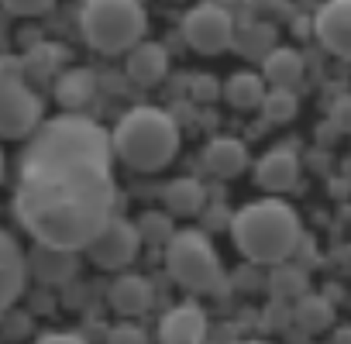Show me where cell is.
Returning a JSON list of instances; mask_svg holds the SVG:
<instances>
[{
  "label": "cell",
  "instance_id": "obj_1",
  "mask_svg": "<svg viewBox=\"0 0 351 344\" xmlns=\"http://www.w3.org/2000/svg\"><path fill=\"white\" fill-rule=\"evenodd\" d=\"M110 158L114 138L90 117L66 114L35 131L14 190V217L35 245L83 251L104 231L117 200Z\"/></svg>",
  "mask_w": 351,
  "mask_h": 344
},
{
  "label": "cell",
  "instance_id": "obj_2",
  "mask_svg": "<svg viewBox=\"0 0 351 344\" xmlns=\"http://www.w3.org/2000/svg\"><path fill=\"white\" fill-rule=\"evenodd\" d=\"M300 217L282 200H255L231 221L238 251L255 265H282L300 245Z\"/></svg>",
  "mask_w": 351,
  "mask_h": 344
},
{
  "label": "cell",
  "instance_id": "obj_3",
  "mask_svg": "<svg viewBox=\"0 0 351 344\" xmlns=\"http://www.w3.org/2000/svg\"><path fill=\"white\" fill-rule=\"evenodd\" d=\"M176 151H180V124L158 107H131L114 127V155L138 172L169 165Z\"/></svg>",
  "mask_w": 351,
  "mask_h": 344
},
{
  "label": "cell",
  "instance_id": "obj_4",
  "mask_svg": "<svg viewBox=\"0 0 351 344\" xmlns=\"http://www.w3.org/2000/svg\"><path fill=\"white\" fill-rule=\"evenodd\" d=\"M145 8L141 0H83L80 28L93 52L117 56L131 52L145 35Z\"/></svg>",
  "mask_w": 351,
  "mask_h": 344
},
{
  "label": "cell",
  "instance_id": "obj_5",
  "mask_svg": "<svg viewBox=\"0 0 351 344\" xmlns=\"http://www.w3.org/2000/svg\"><path fill=\"white\" fill-rule=\"evenodd\" d=\"M165 269L169 275L190 293H221L228 286L221 258L207 234L200 231H176L165 245Z\"/></svg>",
  "mask_w": 351,
  "mask_h": 344
},
{
  "label": "cell",
  "instance_id": "obj_6",
  "mask_svg": "<svg viewBox=\"0 0 351 344\" xmlns=\"http://www.w3.org/2000/svg\"><path fill=\"white\" fill-rule=\"evenodd\" d=\"M42 127V97L25 73V62L0 56V138H28Z\"/></svg>",
  "mask_w": 351,
  "mask_h": 344
},
{
  "label": "cell",
  "instance_id": "obj_7",
  "mask_svg": "<svg viewBox=\"0 0 351 344\" xmlns=\"http://www.w3.org/2000/svg\"><path fill=\"white\" fill-rule=\"evenodd\" d=\"M234 28H238L234 14L224 4H217V0H200L183 18V38L200 56H217V52L231 49Z\"/></svg>",
  "mask_w": 351,
  "mask_h": 344
},
{
  "label": "cell",
  "instance_id": "obj_8",
  "mask_svg": "<svg viewBox=\"0 0 351 344\" xmlns=\"http://www.w3.org/2000/svg\"><path fill=\"white\" fill-rule=\"evenodd\" d=\"M138 245H141L138 224H131L124 217H110L104 224V231L86 245V255L97 269H124V265L134 262Z\"/></svg>",
  "mask_w": 351,
  "mask_h": 344
},
{
  "label": "cell",
  "instance_id": "obj_9",
  "mask_svg": "<svg viewBox=\"0 0 351 344\" xmlns=\"http://www.w3.org/2000/svg\"><path fill=\"white\" fill-rule=\"evenodd\" d=\"M313 35L330 56L351 59V0H324L313 14Z\"/></svg>",
  "mask_w": 351,
  "mask_h": 344
},
{
  "label": "cell",
  "instance_id": "obj_10",
  "mask_svg": "<svg viewBox=\"0 0 351 344\" xmlns=\"http://www.w3.org/2000/svg\"><path fill=\"white\" fill-rule=\"evenodd\" d=\"M25 282H28V255L21 251L14 234L0 228V317L21 299Z\"/></svg>",
  "mask_w": 351,
  "mask_h": 344
},
{
  "label": "cell",
  "instance_id": "obj_11",
  "mask_svg": "<svg viewBox=\"0 0 351 344\" xmlns=\"http://www.w3.org/2000/svg\"><path fill=\"white\" fill-rule=\"evenodd\" d=\"M207 313L197 303H180L158 320V344H204Z\"/></svg>",
  "mask_w": 351,
  "mask_h": 344
},
{
  "label": "cell",
  "instance_id": "obj_12",
  "mask_svg": "<svg viewBox=\"0 0 351 344\" xmlns=\"http://www.w3.org/2000/svg\"><path fill=\"white\" fill-rule=\"evenodd\" d=\"M296 180H300V158L289 148H272L255 165V183L269 193H286L296 186Z\"/></svg>",
  "mask_w": 351,
  "mask_h": 344
},
{
  "label": "cell",
  "instance_id": "obj_13",
  "mask_svg": "<svg viewBox=\"0 0 351 344\" xmlns=\"http://www.w3.org/2000/svg\"><path fill=\"white\" fill-rule=\"evenodd\" d=\"M107 299L110 306L121 313V317H141L152 310L155 303V289L145 275H121L114 279V286L107 289Z\"/></svg>",
  "mask_w": 351,
  "mask_h": 344
},
{
  "label": "cell",
  "instance_id": "obj_14",
  "mask_svg": "<svg viewBox=\"0 0 351 344\" xmlns=\"http://www.w3.org/2000/svg\"><path fill=\"white\" fill-rule=\"evenodd\" d=\"M128 76L138 86H155L165 73H169V52L158 42H138L128 52Z\"/></svg>",
  "mask_w": 351,
  "mask_h": 344
},
{
  "label": "cell",
  "instance_id": "obj_15",
  "mask_svg": "<svg viewBox=\"0 0 351 344\" xmlns=\"http://www.w3.org/2000/svg\"><path fill=\"white\" fill-rule=\"evenodd\" d=\"M204 162H207V169L214 172V176L231 180V176H238V172H245V169H248V148H245L238 138L221 134V138H214V141L207 145Z\"/></svg>",
  "mask_w": 351,
  "mask_h": 344
},
{
  "label": "cell",
  "instance_id": "obj_16",
  "mask_svg": "<svg viewBox=\"0 0 351 344\" xmlns=\"http://www.w3.org/2000/svg\"><path fill=\"white\" fill-rule=\"evenodd\" d=\"M262 76L269 86L276 90H293L300 79H303V56L296 49H286V45H276L265 59H262Z\"/></svg>",
  "mask_w": 351,
  "mask_h": 344
},
{
  "label": "cell",
  "instance_id": "obj_17",
  "mask_svg": "<svg viewBox=\"0 0 351 344\" xmlns=\"http://www.w3.org/2000/svg\"><path fill=\"white\" fill-rule=\"evenodd\" d=\"M231 49H238L245 59H265L276 49V28L265 18H248L234 28Z\"/></svg>",
  "mask_w": 351,
  "mask_h": 344
},
{
  "label": "cell",
  "instance_id": "obj_18",
  "mask_svg": "<svg viewBox=\"0 0 351 344\" xmlns=\"http://www.w3.org/2000/svg\"><path fill=\"white\" fill-rule=\"evenodd\" d=\"M162 197H165V210H169L172 217H193V214H200L204 204H207L204 183H197V180H190V176L172 180Z\"/></svg>",
  "mask_w": 351,
  "mask_h": 344
},
{
  "label": "cell",
  "instance_id": "obj_19",
  "mask_svg": "<svg viewBox=\"0 0 351 344\" xmlns=\"http://www.w3.org/2000/svg\"><path fill=\"white\" fill-rule=\"evenodd\" d=\"M97 93V76L90 69H66L59 79H56V100L66 107V110H76L83 103H90Z\"/></svg>",
  "mask_w": 351,
  "mask_h": 344
},
{
  "label": "cell",
  "instance_id": "obj_20",
  "mask_svg": "<svg viewBox=\"0 0 351 344\" xmlns=\"http://www.w3.org/2000/svg\"><path fill=\"white\" fill-rule=\"evenodd\" d=\"M224 100L238 110H252V107H262L265 100V76L262 73H234L228 83H224Z\"/></svg>",
  "mask_w": 351,
  "mask_h": 344
},
{
  "label": "cell",
  "instance_id": "obj_21",
  "mask_svg": "<svg viewBox=\"0 0 351 344\" xmlns=\"http://www.w3.org/2000/svg\"><path fill=\"white\" fill-rule=\"evenodd\" d=\"M32 272L42 279V282H62V279H69L73 275V251H59V248H45V245H38L35 248V255H32Z\"/></svg>",
  "mask_w": 351,
  "mask_h": 344
},
{
  "label": "cell",
  "instance_id": "obj_22",
  "mask_svg": "<svg viewBox=\"0 0 351 344\" xmlns=\"http://www.w3.org/2000/svg\"><path fill=\"white\" fill-rule=\"evenodd\" d=\"M330 320H334V310L324 296H306L303 293L296 299V323L303 330H324V327H330Z\"/></svg>",
  "mask_w": 351,
  "mask_h": 344
},
{
  "label": "cell",
  "instance_id": "obj_23",
  "mask_svg": "<svg viewBox=\"0 0 351 344\" xmlns=\"http://www.w3.org/2000/svg\"><path fill=\"white\" fill-rule=\"evenodd\" d=\"M59 59H62V52L56 45H32V52L21 62H25V73L32 79H49L59 73Z\"/></svg>",
  "mask_w": 351,
  "mask_h": 344
},
{
  "label": "cell",
  "instance_id": "obj_24",
  "mask_svg": "<svg viewBox=\"0 0 351 344\" xmlns=\"http://www.w3.org/2000/svg\"><path fill=\"white\" fill-rule=\"evenodd\" d=\"M296 107H300V100H296V93L293 90H269L265 93V100H262V114L272 121V124H286V121H293L296 117Z\"/></svg>",
  "mask_w": 351,
  "mask_h": 344
},
{
  "label": "cell",
  "instance_id": "obj_25",
  "mask_svg": "<svg viewBox=\"0 0 351 344\" xmlns=\"http://www.w3.org/2000/svg\"><path fill=\"white\" fill-rule=\"evenodd\" d=\"M138 234H141V241H148V245H169V238L176 234V231H172V217H169V210H165V214H162V210L141 214V221H138Z\"/></svg>",
  "mask_w": 351,
  "mask_h": 344
},
{
  "label": "cell",
  "instance_id": "obj_26",
  "mask_svg": "<svg viewBox=\"0 0 351 344\" xmlns=\"http://www.w3.org/2000/svg\"><path fill=\"white\" fill-rule=\"evenodd\" d=\"M4 11L11 14H21V18H38V14H49L56 0H0Z\"/></svg>",
  "mask_w": 351,
  "mask_h": 344
},
{
  "label": "cell",
  "instance_id": "obj_27",
  "mask_svg": "<svg viewBox=\"0 0 351 344\" xmlns=\"http://www.w3.org/2000/svg\"><path fill=\"white\" fill-rule=\"evenodd\" d=\"M330 124L344 134H351V93H341L334 103H330Z\"/></svg>",
  "mask_w": 351,
  "mask_h": 344
},
{
  "label": "cell",
  "instance_id": "obj_28",
  "mask_svg": "<svg viewBox=\"0 0 351 344\" xmlns=\"http://www.w3.org/2000/svg\"><path fill=\"white\" fill-rule=\"evenodd\" d=\"M107 344H148L145 341V330L134 327V323H117L110 334H107Z\"/></svg>",
  "mask_w": 351,
  "mask_h": 344
},
{
  "label": "cell",
  "instance_id": "obj_29",
  "mask_svg": "<svg viewBox=\"0 0 351 344\" xmlns=\"http://www.w3.org/2000/svg\"><path fill=\"white\" fill-rule=\"evenodd\" d=\"M276 293H293L296 299L306 293V286H303V275L300 272H293V269H286V272H276Z\"/></svg>",
  "mask_w": 351,
  "mask_h": 344
},
{
  "label": "cell",
  "instance_id": "obj_30",
  "mask_svg": "<svg viewBox=\"0 0 351 344\" xmlns=\"http://www.w3.org/2000/svg\"><path fill=\"white\" fill-rule=\"evenodd\" d=\"M35 344H86V337H80V334H73V330H49V334H42Z\"/></svg>",
  "mask_w": 351,
  "mask_h": 344
},
{
  "label": "cell",
  "instance_id": "obj_31",
  "mask_svg": "<svg viewBox=\"0 0 351 344\" xmlns=\"http://www.w3.org/2000/svg\"><path fill=\"white\" fill-rule=\"evenodd\" d=\"M245 4L255 11V14H276L282 8V0H245Z\"/></svg>",
  "mask_w": 351,
  "mask_h": 344
},
{
  "label": "cell",
  "instance_id": "obj_32",
  "mask_svg": "<svg viewBox=\"0 0 351 344\" xmlns=\"http://www.w3.org/2000/svg\"><path fill=\"white\" fill-rule=\"evenodd\" d=\"M214 86H217V83H214V79H210V76H200V79H193V93H197V97H200V100H210V97H214V93H217V90H214Z\"/></svg>",
  "mask_w": 351,
  "mask_h": 344
},
{
  "label": "cell",
  "instance_id": "obj_33",
  "mask_svg": "<svg viewBox=\"0 0 351 344\" xmlns=\"http://www.w3.org/2000/svg\"><path fill=\"white\" fill-rule=\"evenodd\" d=\"M0 183H4V151H0Z\"/></svg>",
  "mask_w": 351,
  "mask_h": 344
},
{
  "label": "cell",
  "instance_id": "obj_34",
  "mask_svg": "<svg viewBox=\"0 0 351 344\" xmlns=\"http://www.w3.org/2000/svg\"><path fill=\"white\" fill-rule=\"evenodd\" d=\"M234 344H265V341H234Z\"/></svg>",
  "mask_w": 351,
  "mask_h": 344
}]
</instances>
